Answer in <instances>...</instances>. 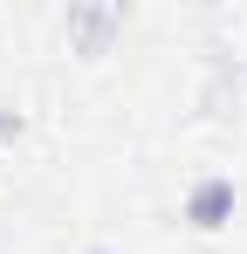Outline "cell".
Returning a JSON list of instances; mask_svg holds the SVG:
<instances>
[{
    "label": "cell",
    "instance_id": "6da1fadb",
    "mask_svg": "<svg viewBox=\"0 0 247 254\" xmlns=\"http://www.w3.org/2000/svg\"><path fill=\"white\" fill-rule=\"evenodd\" d=\"M234 206H241V192H234V179L227 172H199L192 186H185V227H199V234H220L227 220H234Z\"/></svg>",
    "mask_w": 247,
    "mask_h": 254
},
{
    "label": "cell",
    "instance_id": "7a4b0ae2",
    "mask_svg": "<svg viewBox=\"0 0 247 254\" xmlns=\"http://www.w3.org/2000/svg\"><path fill=\"white\" fill-rule=\"evenodd\" d=\"M76 28L89 35V42H103V35L117 28V7H89V14H76Z\"/></svg>",
    "mask_w": 247,
    "mask_h": 254
},
{
    "label": "cell",
    "instance_id": "3957f363",
    "mask_svg": "<svg viewBox=\"0 0 247 254\" xmlns=\"http://www.w3.org/2000/svg\"><path fill=\"white\" fill-rule=\"evenodd\" d=\"M7 137H21V110H0V144Z\"/></svg>",
    "mask_w": 247,
    "mask_h": 254
},
{
    "label": "cell",
    "instance_id": "277c9868",
    "mask_svg": "<svg viewBox=\"0 0 247 254\" xmlns=\"http://www.w3.org/2000/svg\"><path fill=\"white\" fill-rule=\"evenodd\" d=\"M82 254H117V248H103V241H96V248H82Z\"/></svg>",
    "mask_w": 247,
    "mask_h": 254
}]
</instances>
